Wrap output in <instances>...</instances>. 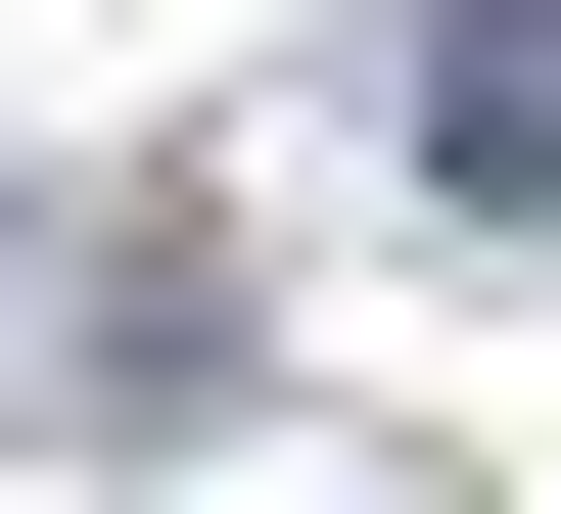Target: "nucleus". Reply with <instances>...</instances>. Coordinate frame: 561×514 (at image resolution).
<instances>
[{
	"instance_id": "f257e3e1",
	"label": "nucleus",
	"mask_w": 561,
	"mask_h": 514,
	"mask_svg": "<svg viewBox=\"0 0 561 514\" xmlns=\"http://www.w3.org/2000/svg\"><path fill=\"white\" fill-rule=\"evenodd\" d=\"M421 187H468V235H561V0H421Z\"/></svg>"
}]
</instances>
